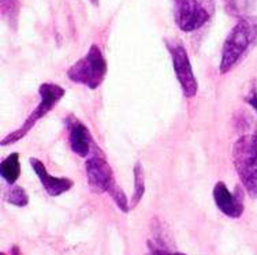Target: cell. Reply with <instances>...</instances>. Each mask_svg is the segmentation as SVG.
Segmentation results:
<instances>
[{
	"label": "cell",
	"instance_id": "cell-1",
	"mask_svg": "<svg viewBox=\"0 0 257 255\" xmlns=\"http://www.w3.org/2000/svg\"><path fill=\"white\" fill-rule=\"evenodd\" d=\"M257 44V17H243L228 33L222 48L220 74L230 73L249 48Z\"/></svg>",
	"mask_w": 257,
	"mask_h": 255
},
{
	"label": "cell",
	"instance_id": "cell-2",
	"mask_svg": "<svg viewBox=\"0 0 257 255\" xmlns=\"http://www.w3.org/2000/svg\"><path fill=\"white\" fill-rule=\"evenodd\" d=\"M232 162L239 180L252 198H257V133L238 138L232 146Z\"/></svg>",
	"mask_w": 257,
	"mask_h": 255
},
{
	"label": "cell",
	"instance_id": "cell-3",
	"mask_svg": "<svg viewBox=\"0 0 257 255\" xmlns=\"http://www.w3.org/2000/svg\"><path fill=\"white\" fill-rule=\"evenodd\" d=\"M107 70L108 67L101 49L97 45H92L88 54L77 60L67 70V77L75 84L84 85L86 88L94 90L104 82Z\"/></svg>",
	"mask_w": 257,
	"mask_h": 255
},
{
	"label": "cell",
	"instance_id": "cell-4",
	"mask_svg": "<svg viewBox=\"0 0 257 255\" xmlns=\"http://www.w3.org/2000/svg\"><path fill=\"white\" fill-rule=\"evenodd\" d=\"M39 94H40V103L36 107L33 112L30 113L25 123L21 126L18 130H15L14 133L9 134L7 137L2 139V146L6 145H13V143L18 142L22 138L26 137V134L29 133L32 128L35 127L36 123L39 122L40 119H43L50 112L51 109L54 108L56 104L59 103L60 100L63 98L66 94L64 89L62 86L56 84H50V82H45L39 88Z\"/></svg>",
	"mask_w": 257,
	"mask_h": 255
},
{
	"label": "cell",
	"instance_id": "cell-5",
	"mask_svg": "<svg viewBox=\"0 0 257 255\" xmlns=\"http://www.w3.org/2000/svg\"><path fill=\"white\" fill-rule=\"evenodd\" d=\"M175 24L182 32L190 33L203 28L212 13V0H173Z\"/></svg>",
	"mask_w": 257,
	"mask_h": 255
},
{
	"label": "cell",
	"instance_id": "cell-6",
	"mask_svg": "<svg viewBox=\"0 0 257 255\" xmlns=\"http://www.w3.org/2000/svg\"><path fill=\"white\" fill-rule=\"evenodd\" d=\"M85 171L90 190L94 194L109 192L116 186L112 168L109 167L103 154H93L88 158L85 162Z\"/></svg>",
	"mask_w": 257,
	"mask_h": 255
},
{
	"label": "cell",
	"instance_id": "cell-7",
	"mask_svg": "<svg viewBox=\"0 0 257 255\" xmlns=\"http://www.w3.org/2000/svg\"><path fill=\"white\" fill-rule=\"evenodd\" d=\"M171 59H173V67L178 79L181 89H182L185 97H194L198 92V84L196 75L193 73L192 63L189 59V55L186 49L182 45L173 44L168 45Z\"/></svg>",
	"mask_w": 257,
	"mask_h": 255
},
{
	"label": "cell",
	"instance_id": "cell-8",
	"mask_svg": "<svg viewBox=\"0 0 257 255\" xmlns=\"http://www.w3.org/2000/svg\"><path fill=\"white\" fill-rule=\"evenodd\" d=\"M215 203L224 216L230 218H238L243 213V191L239 186L231 192L223 182H218L213 187Z\"/></svg>",
	"mask_w": 257,
	"mask_h": 255
},
{
	"label": "cell",
	"instance_id": "cell-9",
	"mask_svg": "<svg viewBox=\"0 0 257 255\" xmlns=\"http://www.w3.org/2000/svg\"><path fill=\"white\" fill-rule=\"evenodd\" d=\"M30 165L33 168L36 175L39 176L40 182L48 195L59 196L63 192L69 191L70 188L74 186V182L69 177H56L50 175L44 164L40 161L39 158H30Z\"/></svg>",
	"mask_w": 257,
	"mask_h": 255
},
{
	"label": "cell",
	"instance_id": "cell-10",
	"mask_svg": "<svg viewBox=\"0 0 257 255\" xmlns=\"http://www.w3.org/2000/svg\"><path fill=\"white\" fill-rule=\"evenodd\" d=\"M67 127H69V142L71 150L75 154H78L79 157H86L93 146V139L88 127L74 118L67 119Z\"/></svg>",
	"mask_w": 257,
	"mask_h": 255
},
{
	"label": "cell",
	"instance_id": "cell-11",
	"mask_svg": "<svg viewBox=\"0 0 257 255\" xmlns=\"http://www.w3.org/2000/svg\"><path fill=\"white\" fill-rule=\"evenodd\" d=\"M2 169V176L9 184H14L21 175V162H20V154L18 153H11L10 156L2 161L0 165Z\"/></svg>",
	"mask_w": 257,
	"mask_h": 255
},
{
	"label": "cell",
	"instance_id": "cell-12",
	"mask_svg": "<svg viewBox=\"0 0 257 255\" xmlns=\"http://www.w3.org/2000/svg\"><path fill=\"white\" fill-rule=\"evenodd\" d=\"M145 194V175H144V167L140 161L134 165V191L132 201H130V210L139 205Z\"/></svg>",
	"mask_w": 257,
	"mask_h": 255
},
{
	"label": "cell",
	"instance_id": "cell-13",
	"mask_svg": "<svg viewBox=\"0 0 257 255\" xmlns=\"http://www.w3.org/2000/svg\"><path fill=\"white\" fill-rule=\"evenodd\" d=\"M2 14L7 20L9 25L17 28L18 15H20V3L18 0H2Z\"/></svg>",
	"mask_w": 257,
	"mask_h": 255
},
{
	"label": "cell",
	"instance_id": "cell-14",
	"mask_svg": "<svg viewBox=\"0 0 257 255\" xmlns=\"http://www.w3.org/2000/svg\"><path fill=\"white\" fill-rule=\"evenodd\" d=\"M7 201L10 202L11 205L18 207H24L29 203V196L26 191L20 186H15L11 188L9 194H7Z\"/></svg>",
	"mask_w": 257,
	"mask_h": 255
},
{
	"label": "cell",
	"instance_id": "cell-15",
	"mask_svg": "<svg viewBox=\"0 0 257 255\" xmlns=\"http://www.w3.org/2000/svg\"><path fill=\"white\" fill-rule=\"evenodd\" d=\"M108 194L111 195V198L114 199V202L116 203V206L123 211V213H127V211L130 210V203H128L127 201V196H126L123 190H122L118 184H116Z\"/></svg>",
	"mask_w": 257,
	"mask_h": 255
},
{
	"label": "cell",
	"instance_id": "cell-16",
	"mask_svg": "<svg viewBox=\"0 0 257 255\" xmlns=\"http://www.w3.org/2000/svg\"><path fill=\"white\" fill-rule=\"evenodd\" d=\"M148 247L149 251H151V255H186L182 254V252H171V251H167L166 248L155 244L152 241H148Z\"/></svg>",
	"mask_w": 257,
	"mask_h": 255
},
{
	"label": "cell",
	"instance_id": "cell-17",
	"mask_svg": "<svg viewBox=\"0 0 257 255\" xmlns=\"http://www.w3.org/2000/svg\"><path fill=\"white\" fill-rule=\"evenodd\" d=\"M245 101H246L250 107H252L254 111H256L257 113V92L256 90H253L252 93H249V96H247L246 98H245Z\"/></svg>",
	"mask_w": 257,
	"mask_h": 255
},
{
	"label": "cell",
	"instance_id": "cell-18",
	"mask_svg": "<svg viewBox=\"0 0 257 255\" xmlns=\"http://www.w3.org/2000/svg\"><path fill=\"white\" fill-rule=\"evenodd\" d=\"M2 255H6L5 252H2ZM11 255H22L21 254L20 248H18V245H14L13 248H11Z\"/></svg>",
	"mask_w": 257,
	"mask_h": 255
},
{
	"label": "cell",
	"instance_id": "cell-19",
	"mask_svg": "<svg viewBox=\"0 0 257 255\" xmlns=\"http://www.w3.org/2000/svg\"><path fill=\"white\" fill-rule=\"evenodd\" d=\"M89 2L94 6V7H97V6H99V3H100V0H89Z\"/></svg>",
	"mask_w": 257,
	"mask_h": 255
}]
</instances>
